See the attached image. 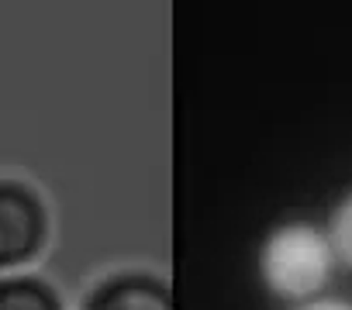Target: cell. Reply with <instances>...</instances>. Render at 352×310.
Wrapping results in <instances>:
<instances>
[{
	"label": "cell",
	"mask_w": 352,
	"mask_h": 310,
	"mask_svg": "<svg viewBox=\"0 0 352 310\" xmlns=\"http://www.w3.org/2000/svg\"><path fill=\"white\" fill-rule=\"evenodd\" d=\"M335 265L338 262H335L324 228H314L304 221L280 224L266 238L263 255H259V272L270 293L297 307L307 300H318L328 289Z\"/></svg>",
	"instance_id": "1"
},
{
	"label": "cell",
	"mask_w": 352,
	"mask_h": 310,
	"mask_svg": "<svg viewBox=\"0 0 352 310\" xmlns=\"http://www.w3.org/2000/svg\"><path fill=\"white\" fill-rule=\"evenodd\" d=\"M45 197L14 176H0V276L32 265L49 245Z\"/></svg>",
	"instance_id": "2"
},
{
	"label": "cell",
	"mask_w": 352,
	"mask_h": 310,
	"mask_svg": "<svg viewBox=\"0 0 352 310\" xmlns=\"http://www.w3.org/2000/svg\"><path fill=\"white\" fill-rule=\"evenodd\" d=\"M80 310H176L173 289L162 276L148 269H121L97 279L87 293Z\"/></svg>",
	"instance_id": "3"
},
{
	"label": "cell",
	"mask_w": 352,
	"mask_h": 310,
	"mask_svg": "<svg viewBox=\"0 0 352 310\" xmlns=\"http://www.w3.org/2000/svg\"><path fill=\"white\" fill-rule=\"evenodd\" d=\"M0 310H66L59 289L35 272L0 276Z\"/></svg>",
	"instance_id": "4"
},
{
	"label": "cell",
	"mask_w": 352,
	"mask_h": 310,
	"mask_svg": "<svg viewBox=\"0 0 352 310\" xmlns=\"http://www.w3.org/2000/svg\"><path fill=\"white\" fill-rule=\"evenodd\" d=\"M324 235H328V245L335 252V262L352 269V193L342 204H335V211L324 224Z\"/></svg>",
	"instance_id": "5"
},
{
	"label": "cell",
	"mask_w": 352,
	"mask_h": 310,
	"mask_svg": "<svg viewBox=\"0 0 352 310\" xmlns=\"http://www.w3.org/2000/svg\"><path fill=\"white\" fill-rule=\"evenodd\" d=\"M297 310H352V300H342V296H318V300L300 303Z\"/></svg>",
	"instance_id": "6"
}]
</instances>
